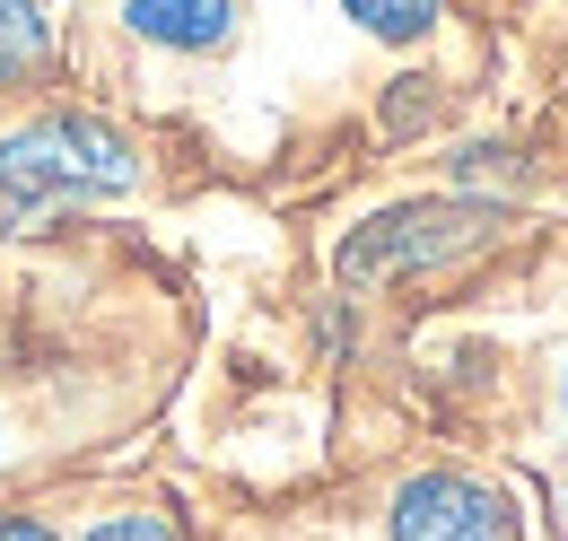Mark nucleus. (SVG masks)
Returning <instances> with one entry per match:
<instances>
[{
  "mask_svg": "<svg viewBox=\"0 0 568 541\" xmlns=\"http://www.w3.org/2000/svg\"><path fill=\"white\" fill-rule=\"evenodd\" d=\"M141 184V149L105 114H27L18 132H0V236H44L88 202H123Z\"/></svg>",
  "mask_w": 568,
  "mask_h": 541,
  "instance_id": "f257e3e1",
  "label": "nucleus"
},
{
  "mask_svg": "<svg viewBox=\"0 0 568 541\" xmlns=\"http://www.w3.org/2000/svg\"><path fill=\"white\" fill-rule=\"evenodd\" d=\"M507 218L516 210L490 202V193H412L394 210H367L333 245V279L342 288H403V279H428V270L481 263L507 236Z\"/></svg>",
  "mask_w": 568,
  "mask_h": 541,
  "instance_id": "f03ea898",
  "label": "nucleus"
},
{
  "mask_svg": "<svg viewBox=\"0 0 568 541\" xmlns=\"http://www.w3.org/2000/svg\"><path fill=\"white\" fill-rule=\"evenodd\" d=\"M385 541H525V524H516V498L490 489L481 472L428 463V472L394 480V498H385Z\"/></svg>",
  "mask_w": 568,
  "mask_h": 541,
  "instance_id": "7ed1b4c3",
  "label": "nucleus"
},
{
  "mask_svg": "<svg viewBox=\"0 0 568 541\" xmlns=\"http://www.w3.org/2000/svg\"><path fill=\"white\" fill-rule=\"evenodd\" d=\"M236 18L245 0H123V27L158 53H219L236 44Z\"/></svg>",
  "mask_w": 568,
  "mask_h": 541,
  "instance_id": "20e7f679",
  "label": "nucleus"
},
{
  "mask_svg": "<svg viewBox=\"0 0 568 541\" xmlns=\"http://www.w3.org/2000/svg\"><path fill=\"white\" fill-rule=\"evenodd\" d=\"M53 70V18L44 0H0V96L36 88Z\"/></svg>",
  "mask_w": 568,
  "mask_h": 541,
  "instance_id": "39448f33",
  "label": "nucleus"
},
{
  "mask_svg": "<svg viewBox=\"0 0 568 541\" xmlns=\"http://www.w3.org/2000/svg\"><path fill=\"white\" fill-rule=\"evenodd\" d=\"M342 18H351L358 35L412 53V44H428V35L446 27V0H342Z\"/></svg>",
  "mask_w": 568,
  "mask_h": 541,
  "instance_id": "423d86ee",
  "label": "nucleus"
},
{
  "mask_svg": "<svg viewBox=\"0 0 568 541\" xmlns=\"http://www.w3.org/2000/svg\"><path fill=\"white\" fill-rule=\"evenodd\" d=\"M525 166H516V149H498V140H473V149H455V193H490L507 202V184H516Z\"/></svg>",
  "mask_w": 568,
  "mask_h": 541,
  "instance_id": "0eeeda50",
  "label": "nucleus"
},
{
  "mask_svg": "<svg viewBox=\"0 0 568 541\" xmlns=\"http://www.w3.org/2000/svg\"><path fill=\"white\" fill-rule=\"evenodd\" d=\"M79 541H184V524L166 507H123V516H97Z\"/></svg>",
  "mask_w": 568,
  "mask_h": 541,
  "instance_id": "6e6552de",
  "label": "nucleus"
},
{
  "mask_svg": "<svg viewBox=\"0 0 568 541\" xmlns=\"http://www.w3.org/2000/svg\"><path fill=\"white\" fill-rule=\"evenodd\" d=\"M428 88H437V79H403V96H385V132H420L428 105H437Z\"/></svg>",
  "mask_w": 568,
  "mask_h": 541,
  "instance_id": "1a4fd4ad",
  "label": "nucleus"
},
{
  "mask_svg": "<svg viewBox=\"0 0 568 541\" xmlns=\"http://www.w3.org/2000/svg\"><path fill=\"white\" fill-rule=\"evenodd\" d=\"M0 541H62L44 516H0Z\"/></svg>",
  "mask_w": 568,
  "mask_h": 541,
  "instance_id": "9d476101",
  "label": "nucleus"
},
{
  "mask_svg": "<svg viewBox=\"0 0 568 541\" xmlns=\"http://www.w3.org/2000/svg\"><path fill=\"white\" fill-rule=\"evenodd\" d=\"M560 402H568V367H560Z\"/></svg>",
  "mask_w": 568,
  "mask_h": 541,
  "instance_id": "9b49d317",
  "label": "nucleus"
}]
</instances>
